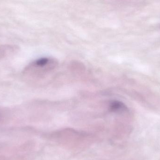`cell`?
I'll return each instance as SVG.
<instances>
[{
  "label": "cell",
  "mask_w": 160,
  "mask_h": 160,
  "mask_svg": "<svg viewBox=\"0 0 160 160\" xmlns=\"http://www.w3.org/2000/svg\"><path fill=\"white\" fill-rule=\"evenodd\" d=\"M110 110L113 112H123L127 111V107L122 102L113 101L110 106Z\"/></svg>",
  "instance_id": "obj_1"
}]
</instances>
